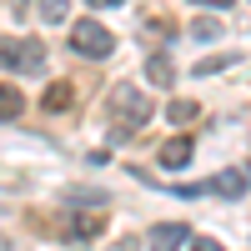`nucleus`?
<instances>
[{
	"label": "nucleus",
	"instance_id": "20e7f679",
	"mask_svg": "<svg viewBox=\"0 0 251 251\" xmlns=\"http://www.w3.org/2000/svg\"><path fill=\"white\" fill-rule=\"evenodd\" d=\"M186 241H191V226H181V221H161V226H151V236H146L151 251H181Z\"/></svg>",
	"mask_w": 251,
	"mask_h": 251
},
{
	"label": "nucleus",
	"instance_id": "dca6fc26",
	"mask_svg": "<svg viewBox=\"0 0 251 251\" xmlns=\"http://www.w3.org/2000/svg\"><path fill=\"white\" fill-rule=\"evenodd\" d=\"M191 251H221V241H211V236H191Z\"/></svg>",
	"mask_w": 251,
	"mask_h": 251
},
{
	"label": "nucleus",
	"instance_id": "39448f33",
	"mask_svg": "<svg viewBox=\"0 0 251 251\" xmlns=\"http://www.w3.org/2000/svg\"><path fill=\"white\" fill-rule=\"evenodd\" d=\"M191 156H196V146H191V136H171V141H166L161 146V166H166V171H186V166H191Z\"/></svg>",
	"mask_w": 251,
	"mask_h": 251
},
{
	"label": "nucleus",
	"instance_id": "6e6552de",
	"mask_svg": "<svg viewBox=\"0 0 251 251\" xmlns=\"http://www.w3.org/2000/svg\"><path fill=\"white\" fill-rule=\"evenodd\" d=\"M71 100H75V91L66 86V80H55V86H46V100H40V106H46L50 116H60V111H71Z\"/></svg>",
	"mask_w": 251,
	"mask_h": 251
},
{
	"label": "nucleus",
	"instance_id": "0eeeda50",
	"mask_svg": "<svg viewBox=\"0 0 251 251\" xmlns=\"http://www.w3.org/2000/svg\"><path fill=\"white\" fill-rule=\"evenodd\" d=\"M146 80H151V86H161V91H171V86H176L171 55H151V60H146Z\"/></svg>",
	"mask_w": 251,
	"mask_h": 251
},
{
	"label": "nucleus",
	"instance_id": "6ab92c4d",
	"mask_svg": "<svg viewBox=\"0 0 251 251\" xmlns=\"http://www.w3.org/2000/svg\"><path fill=\"white\" fill-rule=\"evenodd\" d=\"M0 251H10V236H5V231H0Z\"/></svg>",
	"mask_w": 251,
	"mask_h": 251
},
{
	"label": "nucleus",
	"instance_id": "7ed1b4c3",
	"mask_svg": "<svg viewBox=\"0 0 251 251\" xmlns=\"http://www.w3.org/2000/svg\"><path fill=\"white\" fill-rule=\"evenodd\" d=\"M71 46L80 55H91V60H106L116 50V35L100 25V20H75V25H71Z\"/></svg>",
	"mask_w": 251,
	"mask_h": 251
},
{
	"label": "nucleus",
	"instance_id": "2eb2a0df",
	"mask_svg": "<svg viewBox=\"0 0 251 251\" xmlns=\"http://www.w3.org/2000/svg\"><path fill=\"white\" fill-rule=\"evenodd\" d=\"M71 201H80V206H106V191H71Z\"/></svg>",
	"mask_w": 251,
	"mask_h": 251
},
{
	"label": "nucleus",
	"instance_id": "a211bd4d",
	"mask_svg": "<svg viewBox=\"0 0 251 251\" xmlns=\"http://www.w3.org/2000/svg\"><path fill=\"white\" fill-rule=\"evenodd\" d=\"M91 10H111V5H121V0H86Z\"/></svg>",
	"mask_w": 251,
	"mask_h": 251
},
{
	"label": "nucleus",
	"instance_id": "9d476101",
	"mask_svg": "<svg viewBox=\"0 0 251 251\" xmlns=\"http://www.w3.org/2000/svg\"><path fill=\"white\" fill-rule=\"evenodd\" d=\"M166 116H171V126H191L196 121V100H171Z\"/></svg>",
	"mask_w": 251,
	"mask_h": 251
},
{
	"label": "nucleus",
	"instance_id": "423d86ee",
	"mask_svg": "<svg viewBox=\"0 0 251 251\" xmlns=\"http://www.w3.org/2000/svg\"><path fill=\"white\" fill-rule=\"evenodd\" d=\"M201 191H211V196H221V201H241V196H246V176H241V171H221V176H211V181H201Z\"/></svg>",
	"mask_w": 251,
	"mask_h": 251
},
{
	"label": "nucleus",
	"instance_id": "f8f14e48",
	"mask_svg": "<svg viewBox=\"0 0 251 251\" xmlns=\"http://www.w3.org/2000/svg\"><path fill=\"white\" fill-rule=\"evenodd\" d=\"M66 10H71V0H40V15H46L50 25H60V20H66Z\"/></svg>",
	"mask_w": 251,
	"mask_h": 251
},
{
	"label": "nucleus",
	"instance_id": "f257e3e1",
	"mask_svg": "<svg viewBox=\"0 0 251 251\" xmlns=\"http://www.w3.org/2000/svg\"><path fill=\"white\" fill-rule=\"evenodd\" d=\"M106 116H111V136L126 141V136H136L141 126L151 121V100L141 96V86H116V91H111Z\"/></svg>",
	"mask_w": 251,
	"mask_h": 251
},
{
	"label": "nucleus",
	"instance_id": "f3484780",
	"mask_svg": "<svg viewBox=\"0 0 251 251\" xmlns=\"http://www.w3.org/2000/svg\"><path fill=\"white\" fill-rule=\"evenodd\" d=\"M191 5H206V10H231V0H191Z\"/></svg>",
	"mask_w": 251,
	"mask_h": 251
},
{
	"label": "nucleus",
	"instance_id": "4468645a",
	"mask_svg": "<svg viewBox=\"0 0 251 251\" xmlns=\"http://www.w3.org/2000/svg\"><path fill=\"white\" fill-rule=\"evenodd\" d=\"M71 231H75L80 241H91V236L100 231V221H96V216H75V221H71Z\"/></svg>",
	"mask_w": 251,
	"mask_h": 251
},
{
	"label": "nucleus",
	"instance_id": "9b49d317",
	"mask_svg": "<svg viewBox=\"0 0 251 251\" xmlns=\"http://www.w3.org/2000/svg\"><path fill=\"white\" fill-rule=\"evenodd\" d=\"M191 35H196V40H216V35H221V20H216V15L191 20Z\"/></svg>",
	"mask_w": 251,
	"mask_h": 251
},
{
	"label": "nucleus",
	"instance_id": "1a4fd4ad",
	"mask_svg": "<svg viewBox=\"0 0 251 251\" xmlns=\"http://www.w3.org/2000/svg\"><path fill=\"white\" fill-rule=\"evenodd\" d=\"M20 111H25V96L15 86H0V121H20Z\"/></svg>",
	"mask_w": 251,
	"mask_h": 251
},
{
	"label": "nucleus",
	"instance_id": "f03ea898",
	"mask_svg": "<svg viewBox=\"0 0 251 251\" xmlns=\"http://www.w3.org/2000/svg\"><path fill=\"white\" fill-rule=\"evenodd\" d=\"M0 66L5 71H15V75H40L46 71V46H40L35 35H25V40H0Z\"/></svg>",
	"mask_w": 251,
	"mask_h": 251
},
{
	"label": "nucleus",
	"instance_id": "ddd939ff",
	"mask_svg": "<svg viewBox=\"0 0 251 251\" xmlns=\"http://www.w3.org/2000/svg\"><path fill=\"white\" fill-rule=\"evenodd\" d=\"M226 66H236V55H206L201 66H196V75H216V71H226Z\"/></svg>",
	"mask_w": 251,
	"mask_h": 251
}]
</instances>
